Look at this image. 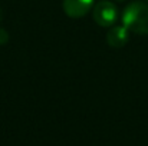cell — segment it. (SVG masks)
<instances>
[{
    "mask_svg": "<svg viewBox=\"0 0 148 146\" xmlns=\"http://www.w3.org/2000/svg\"><path fill=\"white\" fill-rule=\"evenodd\" d=\"M124 26L137 35H148V4L143 1L130 3L122 13Z\"/></svg>",
    "mask_w": 148,
    "mask_h": 146,
    "instance_id": "cell-1",
    "label": "cell"
},
{
    "mask_svg": "<svg viewBox=\"0 0 148 146\" xmlns=\"http://www.w3.org/2000/svg\"><path fill=\"white\" fill-rule=\"evenodd\" d=\"M92 16H94V20H95L97 24L102 26V27H109L116 22L118 10H116V6L112 1L102 0V1L95 4Z\"/></svg>",
    "mask_w": 148,
    "mask_h": 146,
    "instance_id": "cell-2",
    "label": "cell"
},
{
    "mask_svg": "<svg viewBox=\"0 0 148 146\" xmlns=\"http://www.w3.org/2000/svg\"><path fill=\"white\" fill-rule=\"evenodd\" d=\"M94 6V0H63V12L72 19L85 16Z\"/></svg>",
    "mask_w": 148,
    "mask_h": 146,
    "instance_id": "cell-3",
    "label": "cell"
},
{
    "mask_svg": "<svg viewBox=\"0 0 148 146\" xmlns=\"http://www.w3.org/2000/svg\"><path fill=\"white\" fill-rule=\"evenodd\" d=\"M130 40V30L125 26H115L106 35V42L111 48H124Z\"/></svg>",
    "mask_w": 148,
    "mask_h": 146,
    "instance_id": "cell-4",
    "label": "cell"
},
{
    "mask_svg": "<svg viewBox=\"0 0 148 146\" xmlns=\"http://www.w3.org/2000/svg\"><path fill=\"white\" fill-rule=\"evenodd\" d=\"M9 42V35H7V32L4 30V29H0V45L3 46V45H6Z\"/></svg>",
    "mask_w": 148,
    "mask_h": 146,
    "instance_id": "cell-5",
    "label": "cell"
},
{
    "mask_svg": "<svg viewBox=\"0 0 148 146\" xmlns=\"http://www.w3.org/2000/svg\"><path fill=\"white\" fill-rule=\"evenodd\" d=\"M118 1H124V0H118Z\"/></svg>",
    "mask_w": 148,
    "mask_h": 146,
    "instance_id": "cell-6",
    "label": "cell"
},
{
    "mask_svg": "<svg viewBox=\"0 0 148 146\" xmlns=\"http://www.w3.org/2000/svg\"><path fill=\"white\" fill-rule=\"evenodd\" d=\"M0 16H1V14H0Z\"/></svg>",
    "mask_w": 148,
    "mask_h": 146,
    "instance_id": "cell-7",
    "label": "cell"
},
{
    "mask_svg": "<svg viewBox=\"0 0 148 146\" xmlns=\"http://www.w3.org/2000/svg\"><path fill=\"white\" fill-rule=\"evenodd\" d=\"M147 1H148V0H147Z\"/></svg>",
    "mask_w": 148,
    "mask_h": 146,
    "instance_id": "cell-8",
    "label": "cell"
}]
</instances>
